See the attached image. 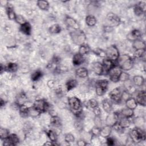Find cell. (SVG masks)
<instances>
[{
  "mask_svg": "<svg viewBox=\"0 0 146 146\" xmlns=\"http://www.w3.org/2000/svg\"><path fill=\"white\" fill-rule=\"evenodd\" d=\"M118 66L124 71L131 70L133 66V62L132 58L127 54L120 55L117 59Z\"/></svg>",
  "mask_w": 146,
  "mask_h": 146,
  "instance_id": "cell-1",
  "label": "cell"
},
{
  "mask_svg": "<svg viewBox=\"0 0 146 146\" xmlns=\"http://www.w3.org/2000/svg\"><path fill=\"white\" fill-rule=\"evenodd\" d=\"M70 36L73 43L78 46L85 44L86 36L84 33L80 30H74L70 33Z\"/></svg>",
  "mask_w": 146,
  "mask_h": 146,
  "instance_id": "cell-2",
  "label": "cell"
},
{
  "mask_svg": "<svg viewBox=\"0 0 146 146\" xmlns=\"http://www.w3.org/2000/svg\"><path fill=\"white\" fill-rule=\"evenodd\" d=\"M68 103L72 112L76 115H79L82 113V106L79 99L72 96L68 98Z\"/></svg>",
  "mask_w": 146,
  "mask_h": 146,
  "instance_id": "cell-3",
  "label": "cell"
},
{
  "mask_svg": "<svg viewBox=\"0 0 146 146\" xmlns=\"http://www.w3.org/2000/svg\"><path fill=\"white\" fill-rule=\"evenodd\" d=\"M129 136L132 141L135 143H139L145 139L144 131L138 127L132 129L129 132Z\"/></svg>",
  "mask_w": 146,
  "mask_h": 146,
  "instance_id": "cell-4",
  "label": "cell"
},
{
  "mask_svg": "<svg viewBox=\"0 0 146 146\" xmlns=\"http://www.w3.org/2000/svg\"><path fill=\"white\" fill-rule=\"evenodd\" d=\"M108 85V81L106 79L100 80L96 84V93L98 96H103L106 92Z\"/></svg>",
  "mask_w": 146,
  "mask_h": 146,
  "instance_id": "cell-5",
  "label": "cell"
},
{
  "mask_svg": "<svg viewBox=\"0 0 146 146\" xmlns=\"http://www.w3.org/2000/svg\"><path fill=\"white\" fill-rule=\"evenodd\" d=\"M105 51L107 58L111 60L112 61L117 60L119 56H120L119 50L115 45L110 46L106 49Z\"/></svg>",
  "mask_w": 146,
  "mask_h": 146,
  "instance_id": "cell-6",
  "label": "cell"
},
{
  "mask_svg": "<svg viewBox=\"0 0 146 146\" xmlns=\"http://www.w3.org/2000/svg\"><path fill=\"white\" fill-rule=\"evenodd\" d=\"M122 72V70L118 66H114L108 72L110 80L113 83L119 81V76Z\"/></svg>",
  "mask_w": 146,
  "mask_h": 146,
  "instance_id": "cell-7",
  "label": "cell"
},
{
  "mask_svg": "<svg viewBox=\"0 0 146 146\" xmlns=\"http://www.w3.org/2000/svg\"><path fill=\"white\" fill-rule=\"evenodd\" d=\"M33 106L40 113L47 111L48 110H49L50 108V105L48 103L43 99H39L35 100Z\"/></svg>",
  "mask_w": 146,
  "mask_h": 146,
  "instance_id": "cell-8",
  "label": "cell"
},
{
  "mask_svg": "<svg viewBox=\"0 0 146 146\" xmlns=\"http://www.w3.org/2000/svg\"><path fill=\"white\" fill-rule=\"evenodd\" d=\"M119 120V113L115 112H110L108 115L106 119V125L112 127L116 123L118 122Z\"/></svg>",
  "mask_w": 146,
  "mask_h": 146,
  "instance_id": "cell-9",
  "label": "cell"
},
{
  "mask_svg": "<svg viewBox=\"0 0 146 146\" xmlns=\"http://www.w3.org/2000/svg\"><path fill=\"white\" fill-rule=\"evenodd\" d=\"M3 145H16L19 142V139L16 134L11 133L9 135V136L3 140Z\"/></svg>",
  "mask_w": 146,
  "mask_h": 146,
  "instance_id": "cell-10",
  "label": "cell"
},
{
  "mask_svg": "<svg viewBox=\"0 0 146 146\" xmlns=\"http://www.w3.org/2000/svg\"><path fill=\"white\" fill-rule=\"evenodd\" d=\"M121 91L120 88L118 87L113 89L109 93V96L110 97V99L115 103H119L121 100Z\"/></svg>",
  "mask_w": 146,
  "mask_h": 146,
  "instance_id": "cell-11",
  "label": "cell"
},
{
  "mask_svg": "<svg viewBox=\"0 0 146 146\" xmlns=\"http://www.w3.org/2000/svg\"><path fill=\"white\" fill-rule=\"evenodd\" d=\"M107 19L109 22H110V26H116L119 25L120 22V18L113 13H109L107 15Z\"/></svg>",
  "mask_w": 146,
  "mask_h": 146,
  "instance_id": "cell-12",
  "label": "cell"
},
{
  "mask_svg": "<svg viewBox=\"0 0 146 146\" xmlns=\"http://www.w3.org/2000/svg\"><path fill=\"white\" fill-rule=\"evenodd\" d=\"M65 22L67 26L73 29L74 30H79L80 26L79 23L76 21V20H75L72 17L67 16L65 18Z\"/></svg>",
  "mask_w": 146,
  "mask_h": 146,
  "instance_id": "cell-13",
  "label": "cell"
},
{
  "mask_svg": "<svg viewBox=\"0 0 146 146\" xmlns=\"http://www.w3.org/2000/svg\"><path fill=\"white\" fill-rule=\"evenodd\" d=\"M102 65L103 70V74H108L110 70L115 66L113 61L108 58H106L103 60Z\"/></svg>",
  "mask_w": 146,
  "mask_h": 146,
  "instance_id": "cell-14",
  "label": "cell"
},
{
  "mask_svg": "<svg viewBox=\"0 0 146 146\" xmlns=\"http://www.w3.org/2000/svg\"><path fill=\"white\" fill-rule=\"evenodd\" d=\"M145 98H146V94L145 91L141 90L137 92L136 98V101L137 103V104H140L143 106H145Z\"/></svg>",
  "mask_w": 146,
  "mask_h": 146,
  "instance_id": "cell-15",
  "label": "cell"
},
{
  "mask_svg": "<svg viewBox=\"0 0 146 146\" xmlns=\"http://www.w3.org/2000/svg\"><path fill=\"white\" fill-rule=\"evenodd\" d=\"M141 33L139 30L135 29L132 30L131 33H129L127 35V39L130 41H134L136 39H138L140 37H141Z\"/></svg>",
  "mask_w": 146,
  "mask_h": 146,
  "instance_id": "cell-16",
  "label": "cell"
},
{
  "mask_svg": "<svg viewBox=\"0 0 146 146\" xmlns=\"http://www.w3.org/2000/svg\"><path fill=\"white\" fill-rule=\"evenodd\" d=\"M92 68L93 71L96 75H100L103 74V65L102 63L99 62H96L92 63Z\"/></svg>",
  "mask_w": 146,
  "mask_h": 146,
  "instance_id": "cell-17",
  "label": "cell"
},
{
  "mask_svg": "<svg viewBox=\"0 0 146 146\" xmlns=\"http://www.w3.org/2000/svg\"><path fill=\"white\" fill-rule=\"evenodd\" d=\"M84 61V58L83 55L79 52L76 53L72 57V63L74 66H79L82 64Z\"/></svg>",
  "mask_w": 146,
  "mask_h": 146,
  "instance_id": "cell-18",
  "label": "cell"
},
{
  "mask_svg": "<svg viewBox=\"0 0 146 146\" xmlns=\"http://www.w3.org/2000/svg\"><path fill=\"white\" fill-rule=\"evenodd\" d=\"M132 46L135 49V50H145V42L143 40H140L139 39H136L133 42Z\"/></svg>",
  "mask_w": 146,
  "mask_h": 146,
  "instance_id": "cell-19",
  "label": "cell"
},
{
  "mask_svg": "<svg viewBox=\"0 0 146 146\" xmlns=\"http://www.w3.org/2000/svg\"><path fill=\"white\" fill-rule=\"evenodd\" d=\"M20 30L25 35H30L31 33V26L30 23L28 22H26L24 24L21 25Z\"/></svg>",
  "mask_w": 146,
  "mask_h": 146,
  "instance_id": "cell-20",
  "label": "cell"
},
{
  "mask_svg": "<svg viewBox=\"0 0 146 146\" xmlns=\"http://www.w3.org/2000/svg\"><path fill=\"white\" fill-rule=\"evenodd\" d=\"M112 131V127L106 125L103 127H101L100 135L103 137H108L110 136Z\"/></svg>",
  "mask_w": 146,
  "mask_h": 146,
  "instance_id": "cell-21",
  "label": "cell"
},
{
  "mask_svg": "<svg viewBox=\"0 0 146 146\" xmlns=\"http://www.w3.org/2000/svg\"><path fill=\"white\" fill-rule=\"evenodd\" d=\"M6 13L7 17L10 20H15L16 18V14L14 10V8L11 4H8L7 8H6Z\"/></svg>",
  "mask_w": 146,
  "mask_h": 146,
  "instance_id": "cell-22",
  "label": "cell"
},
{
  "mask_svg": "<svg viewBox=\"0 0 146 146\" xmlns=\"http://www.w3.org/2000/svg\"><path fill=\"white\" fill-rule=\"evenodd\" d=\"M125 106L127 108L133 110L137 107V103L135 98L131 97L125 101Z\"/></svg>",
  "mask_w": 146,
  "mask_h": 146,
  "instance_id": "cell-23",
  "label": "cell"
},
{
  "mask_svg": "<svg viewBox=\"0 0 146 146\" xmlns=\"http://www.w3.org/2000/svg\"><path fill=\"white\" fill-rule=\"evenodd\" d=\"M75 73L76 75L80 78H84L88 76V71L85 67H80L76 70Z\"/></svg>",
  "mask_w": 146,
  "mask_h": 146,
  "instance_id": "cell-24",
  "label": "cell"
},
{
  "mask_svg": "<svg viewBox=\"0 0 146 146\" xmlns=\"http://www.w3.org/2000/svg\"><path fill=\"white\" fill-rule=\"evenodd\" d=\"M118 124L123 129H124L128 128L130 126L131 121L129 120V118L123 117L119 120Z\"/></svg>",
  "mask_w": 146,
  "mask_h": 146,
  "instance_id": "cell-25",
  "label": "cell"
},
{
  "mask_svg": "<svg viewBox=\"0 0 146 146\" xmlns=\"http://www.w3.org/2000/svg\"><path fill=\"white\" fill-rule=\"evenodd\" d=\"M133 84L137 87H140L143 86L144 83V79L142 76L140 75H136L133 78L132 81Z\"/></svg>",
  "mask_w": 146,
  "mask_h": 146,
  "instance_id": "cell-26",
  "label": "cell"
},
{
  "mask_svg": "<svg viewBox=\"0 0 146 146\" xmlns=\"http://www.w3.org/2000/svg\"><path fill=\"white\" fill-rule=\"evenodd\" d=\"M29 107H28L25 104H22L19 105V113L22 117H26L29 116Z\"/></svg>",
  "mask_w": 146,
  "mask_h": 146,
  "instance_id": "cell-27",
  "label": "cell"
},
{
  "mask_svg": "<svg viewBox=\"0 0 146 146\" xmlns=\"http://www.w3.org/2000/svg\"><path fill=\"white\" fill-rule=\"evenodd\" d=\"M96 18L92 15H88L86 18V23L88 26H94L96 25Z\"/></svg>",
  "mask_w": 146,
  "mask_h": 146,
  "instance_id": "cell-28",
  "label": "cell"
},
{
  "mask_svg": "<svg viewBox=\"0 0 146 146\" xmlns=\"http://www.w3.org/2000/svg\"><path fill=\"white\" fill-rule=\"evenodd\" d=\"M90 51H91V49L89 46L85 43L84 44L80 46L78 52L83 56L84 55L88 54L90 52Z\"/></svg>",
  "mask_w": 146,
  "mask_h": 146,
  "instance_id": "cell-29",
  "label": "cell"
},
{
  "mask_svg": "<svg viewBox=\"0 0 146 146\" xmlns=\"http://www.w3.org/2000/svg\"><path fill=\"white\" fill-rule=\"evenodd\" d=\"M102 107L107 113H109L112 111V105L108 100L106 99L102 102Z\"/></svg>",
  "mask_w": 146,
  "mask_h": 146,
  "instance_id": "cell-30",
  "label": "cell"
},
{
  "mask_svg": "<svg viewBox=\"0 0 146 146\" xmlns=\"http://www.w3.org/2000/svg\"><path fill=\"white\" fill-rule=\"evenodd\" d=\"M18 65L15 63L10 62L6 66H5L6 71L10 72H14L18 70Z\"/></svg>",
  "mask_w": 146,
  "mask_h": 146,
  "instance_id": "cell-31",
  "label": "cell"
},
{
  "mask_svg": "<svg viewBox=\"0 0 146 146\" xmlns=\"http://www.w3.org/2000/svg\"><path fill=\"white\" fill-rule=\"evenodd\" d=\"M38 7L42 10H47L49 8V3L47 1H37Z\"/></svg>",
  "mask_w": 146,
  "mask_h": 146,
  "instance_id": "cell-32",
  "label": "cell"
},
{
  "mask_svg": "<svg viewBox=\"0 0 146 146\" xmlns=\"http://www.w3.org/2000/svg\"><path fill=\"white\" fill-rule=\"evenodd\" d=\"M78 85V82L75 79H70L67 82L66 84V88L68 91L72 90L75 87H76Z\"/></svg>",
  "mask_w": 146,
  "mask_h": 146,
  "instance_id": "cell-33",
  "label": "cell"
},
{
  "mask_svg": "<svg viewBox=\"0 0 146 146\" xmlns=\"http://www.w3.org/2000/svg\"><path fill=\"white\" fill-rule=\"evenodd\" d=\"M48 31L52 34H58L61 31V27L58 24H54L49 27Z\"/></svg>",
  "mask_w": 146,
  "mask_h": 146,
  "instance_id": "cell-34",
  "label": "cell"
},
{
  "mask_svg": "<svg viewBox=\"0 0 146 146\" xmlns=\"http://www.w3.org/2000/svg\"><path fill=\"white\" fill-rule=\"evenodd\" d=\"M121 114L123 116V117L129 118L133 115L134 112H133V110L128 108H125L121 110Z\"/></svg>",
  "mask_w": 146,
  "mask_h": 146,
  "instance_id": "cell-35",
  "label": "cell"
},
{
  "mask_svg": "<svg viewBox=\"0 0 146 146\" xmlns=\"http://www.w3.org/2000/svg\"><path fill=\"white\" fill-rule=\"evenodd\" d=\"M50 122L52 125L56 127H59L61 125V121H60V118L57 115L51 116Z\"/></svg>",
  "mask_w": 146,
  "mask_h": 146,
  "instance_id": "cell-36",
  "label": "cell"
},
{
  "mask_svg": "<svg viewBox=\"0 0 146 146\" xmlns=\"http://www.w3.org/2000/svg\"><path fill=\"white\" fill-rule=\"evenodd\" d=\"M41 113L38 111L36 108H35L33 106L29 107V116H30L33 117H38V116L40 115Z\"/></svg>",
  "mask_w": 146,
  "mask_h": 146,
  "instance_id": "cell-37",
  "label": "cell"
},
{
  "mask_svg": "<svg viewBox=\"0 0 146 146\" xmlns=\"http://www.w3.org/2000/svg\"><path fill=\"white\" fill-rule=\"evenodd\" d=\"M42 76V72L39 70L34 71L31 75V79L33 81L35 82L38 80Z\"/></svg>",
  "mask_w": 146,
  "mask_h": 146,
  "instance_id": "cell-38",
  "label": "cell"
},
{
  "mask_svg": "<svg viewBox=\"0 0 146 146\" xmlns=\"http://www.w3.org/2000/svg\"><path fill=\"white\" fill-rule=\"evenodd\" d=\"M47 135L50 141L52 142H56L57 140V135L52 130H48L47 132Z\"/></svg>",
  "mask_w": 146,
  "mask_h": 146,
  "instance_id": "cell-39",
  "label": "cell"
},
{
  "mask_svg": "<svg viewBox=\"0 0 146 146\" xmlns=\"http://www.w3.org/2000/svg\"><path fill=\"white\" fill-rule=\"evenodd\" d=\"M93 52L97 56L101 58H105L106 56V51L100 48H95L92 50Z\"/></svg>",
  "mask_w": 146,
  "mask_h": 146,
  "instance_id": "cell-40",
  "label": "cell"
},
{
  "mask_svg": "<svg viewBox=\"0 0 146 146\" xmlns=\"http://www.w3.org/2000/svg\"><path fill=\"white\" fill-rule=\"evenodd\" d=\"M9 135H10V133L8 129L6 128H3L2 127L0 128V136H1V140H5L9 136Z\"/></svg>",
  "mask_w": 146,
  "mask_h": 146,
  "instance_id": "cell-41",
  "label": "cell"
},
{
  "mask_svg": "<svg viewBox=\"0 0 146 146\" xmlns=\"http://www.w3.org/2000/svg\"><path fill=\"white\" fill-rule=\"evenodd\" d=\"M64 141L67 143H71L75 141V137L71 133H68L64 135Z\"/></svg>",
  "mask_w": 146,
  "mask_h": 146,
  "instance_id": "cell-42",
  "label": "cell"
},
{
  "mask_svg": "<svg viewBox=\"0 0 146 146\" xmlns=\"http://www.w3.org/2000/svg\"><path fill=\"white\" fill-rule=\"evenodd\" d=\"M100 127L94 126L91 130V133L93 136L97 137L100 135Z\"/></svg>",
  "mask_w": 146,
  "mask_h": 146,
  "instance_id": "cell-43",
  "label": "cell"
},
{
  "mask_svg": "<svg viewBox=\"0 0 146 146\" xmlns=\"http://www.w3.org/2000/svg\"><path fill=\"white\" fill-rule=\"evenodd\" d=\"M15 21L20 25H22L27 22L25 18L21 15H17Z\"/></svg>",
  "mask_w": 146,
  "mask_h": 146,
  "instance_id": "cell-44",
  "label": "cell"
},
{
  "mask_svg": "<svg viewBox=\"0 0 146 146\" xmlns=\"http://www.w3.org/2000/svg\"><path fill=\"white\" fill-rule=\"evenodd\" d=\"M129 79V75L128 73L122 71L119 76V81H121L124 82Z\"/></svg>",
  "mask_w": 146,
  "mask_h": 146,
  "instance_id": "cell-45",
  "label": "cell"
},
{
  "mask_svg": "<svg viewBox=\"0 0 146 146\" xmlns=\"http://www.w3.org/2000/svg\"><path fill=\"white\" fill-rule=\"evenodd\" d=\"M134 13L136 15L140 16L142 15L143 13H144L145 11L140 7H139L137 5H136L134 7Z\"/></svg>",
  "mask_w": 146,
  "mask_h": 146,
  "instance_id": "cell-46",
  "label": "cell"
},
{
  "mask_svg": "<svg viewBox=\"0 0 146 146\" xmlns=\"http://www.w3.org/2000/svg\"><path fill=\"white\" fill-rule=\"evenodd\" d=\"M88 105L92 108H95V107L98 106V101L95 99H91L88 100Z\"/></svg>",
  "mask_w": 146,
  "mask_h": 146,
  "instance_id": "cell-47",
  "label": "cell"
},
{
  "mask_svg": "<svg viewBox=\"0 0 146 146\" xmlns=\"http://www.w3.org/2000/svg\"><path fill=\"white\" fill-rule=\"evenodd\" d=\"M131 97V94L127 90H125L121 93V100L126 101L127 99H128Z\"/></svg>",
  "mask_w": 146,
  "mask_h": 146,
  "instance_id": "cell-48",
  "label": "cell"
},
{
  "mask_svg": "<svg viewBox=\"0 0 146 146\" xmlns=\"http://www.w3.org/2000/svg\"><path fill=\"white\" fill-rule=\"evenodd\" d=\"M145 54V50H135V52H134V56L135 58H142L143 56H144Z\"/></svg>",
  "mask_w": 146,
  "mask_h": 146,
  "instance_id": "cell-49",
  "label": "cell"
},
{
  "mask_svg": "<svg viewBox=\"0 0 146 146\" xmlns=\"http://www.w3.org/2000/svg\"><path fill=\"white\" fill-rule=\"evenodd\" d=\"M94 123L95 125L98 127L101 128L102 127V120L100 118V116H95L94 119Z\"/></svg>",
  "mask_w": 146,
  "mask_h": 146,
  "instance_id": "cell-50",
  "label": "cell"
},
{
  "mask_svg": "<svg viewBox=\"0 0 146 146\" xmlns=\"http://www.w3.org/2000/svg\"><path fill=\"white\" fill-rule=\"evenodd\" d=\"M93 112H94L95 116H100V115H101V110H100V108L99 106L94 108Z\"/></svg>",
  "mask_w": 146,
  "mask_h": 146,
  "instance_id": "cell-51",
  "label": "cell"
},
{
  "mask_svg": "<svg viewBox=\"0 0 146 146\" xmlns=\"http://www.w3.org/2000/svg\"><path fill=\"white\" fill-rule=\"evenodd\" d=\"M107 144L108 145H113L115 144V140L113 138L111 137H107Z\"/></svg>",
  "mask_w": 146,
  "mask_h": 146,
  "instance_id": "cell-52",
  "label": "cell"
},
{
  "mask_svg": "<svg viewBox=\"0 0 146 146\" xmlns=\"http://www.w3.org/2000/svg\"><path fill=\"white\" fill-rule=\"evenodd\" d=\"M77 145H79V146H84V145H88V144L84 140H83L82 139H80V140H79L77 141Z\"/></svg>",
  "mask_w": 146,
  "mask_h": 146,
  "instance_id": "cell-53",
  "label": "cell"
},
{
  "mask_svg": "<svg viewBox=\"0 0 146 146\" xmlns=\"http://www.w3.org/2000/svg\"><path fill=\"white\" fill-rule=\"evenodd\" d=\"M137 5L140 7L144 11H145V9H146V6H145V2L141 1V2H139V3L137 4Z\"/></svg>",
  "mask_w": 146,
  "mask_h": 146,
  "instance_id": "cell-54",
  "label": "cell"
},
{
  "mask_svg": "<svg viewBox=\"0 0 146 146\" xmlns=\"http://www.w3.org/2000/svg\"><path fill=\"white\" fill-rule=\"evenodd\" d=\"M47 85L50 88H52L54 86V81L52 80H50L47 82Z\"/></svg>",
  "mask_w": 146,
  "mask_h": 146,
  "instance_id": "cell-55",
  "label": "cell"
},
{
  "mask_svg": "<svg viewBox=\"0 0 146 146\" xmlns=\"http://www.w3.org/2000/svg\"><path fill=\"white\" fill-rule=\"evenodd\" d=\"M3 71H6V69H5V66H3L2 64H1V73L2 74Z\"/></svg>",
  "mask_w": 146,
  "mask_h": 146,
  "instance_id": "cell-56",
  "label": "cell"
},
{
  "mask_svg": "<svg viewBox=\"0 0 146 146\" xmlns=\"http://www.w3.org/2000/svg\"><path fill=\"white\" fill-rule=\"evenodd\" d=\"M5 100H3L2 99V98L1 99V107H2L3 106H5Z\"/></svg>",
  "mask_w": 146,
  "mask_h": 146,
  "instance_id": "cell-57",
  "label": "cell"
}]
</instances>
